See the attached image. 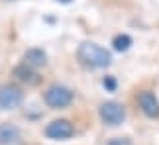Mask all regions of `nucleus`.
<instances>
[{
	"label": "nucleus",
	"mask_w": 159,
	"mask_h": 145,
	"mask_svg": "<svg viewBox=\"0 0 159 145\" xmlns=\"http://www.w3.org/2000/svg\"><path fill=\"white\" fill-rule=\"evenodd\" d=\"M77 55H79V61L90 69H104L112 63L110 51H106L98 43H93V41H84V43L79 45Z\"/></svg>",
	"instance_id": "f257e3e1"
},
{
	"label": "nucleus",
	"mask_w": 159,
	"mask_h": 145,
	"mask_svg": "<svg viewBox=\"0 0 159 145\" xmlns=\"http://www.w3.org/2000/svg\"><path fill=\"white\" fill-rule=\"evenodd\" d=\"M73 98H75L73 90L67 88V86H61V84H53L43 94L45 104L51 106V108H67L73 102Z\"/></svg>",
	"instance_id": "f03ea898"
},
{
	"label": "nucleus",
	"mask_w": 159,
	"mask_h": 145,
	"mask_svg": "<svg viewBox=\"0 0 159 145\" xmlns=\"http://www.w3.org/2000/svg\"><path fill=\"white\" fill-rule=\"evenodd\" d=\"M98 112H100L102 122L106 125H120L126 120V108L122 106L120 102H114V100L104 102Z\"/></svg>",
	"instance_id": "7ed1b4c3"
},
{
	"label": "nucleus",
	"mask_w": 159,
	"mask_h": 145,
	"mask_svg": "<svg viewBox=\"0 0 159 145\" xmlns=\"http://www.w3.org/2000/svg\"><path fill=\"white\" fill-rule=\"evenodd\" d=\"M24 92L14 84H4L0 86V110H14L22 104Z\"/></svg>",
	"instance_id": "20e7f679"
},
{
	"label": "nucleus",
	"mask_w": 159,
	"mask_h": 145,
	"mask_svg": "<svg viewBox=\"0 0 159 145\" xmlns=\"http://www.w3.org/2000/svg\"><path fill=\"white\" fill-rule=\"evenodd\" d=\"M73 134H75V128H73V124L69 120H53L45 128V135L49 137V139L63 141V139H69Z\"/></svg>",
	"instance_id": "39448f33"
},
{
	"label": "nucleus",
	"mask_w": 159,
	"mask_h": 145,
	"mask_svg": "<svg viewBox=\"0 0 159 145\" xmlns=\"http://www.w3.org/2000/svg\"><path fill=\"white\" fill-rule=\"evenodd\" d=\"M138 104L148 118H159V100L153 92L142 90V92L138 94Z\"/></svg>",
	"instance_id": "423d86ee"
},
{
	"label": "nucleus",
	"mask_w": 159,
	"mask_h": 145,
	"mask_svg": "<svg viewBox=\"0 0 159 145\" xmlns=\"http://www.w3.org/2000/svg\"><path fill=\"white\" fill-rule=\"evenodd\" d=\"M45 63H47V53L43 49H39V47H32V49L24 53V65H28L32 69H39Z\"/></svg>",
	"instance_id": "0eeeda50"
},
{
	"label": "nucleus",
	"mask_w": 159,
	"mask_h": 145,
	"mask_svg": "<svg viewBox=\"0 0 159 145\" xmlns=\"http://www.w3.org/2000/svg\"><path fill=\"white\" fill-rule=\"evenodd\" d=\"M20 139V130L18 125L6 122V124H0V145H12Z\"/></svg>",
	"instance_id": "6e6552de"
},
{
	"label": "nucleus",
	"mask_w": 159,
	"mask_h": 145,
	"mask_svg": "<svg viewBox=\"0 0 159 145\" xmlns=\"http://www.w3.org/2000/svg\"><path fill=\"white\" fill-rule=\"evenodd\" d=\"M14 77L18 78V81H22V82H38V75L34 72V69L32 67H28V65H20V67H16L14 69Z\"/></svg>",
	"instance_id": "1a4fd4ad"
},
{
	"label": "nucleus",
	"mask_w": 159,
	"mask_h": 145,
	"mask_svg": "<svg viewBox=\"0 0 159 145\" xmlns=\"http://www.w3.org/2000/svg\"><path fill=\"white\" fill-rule=\"evenodd\" d=\"M112 45H114L116 51H128L130 45H132V37L126 35V33H120V35H116V37L112 39Z\"/></svg>",
	"instance_id": "9d476101"
},
{
	"label": "nucleus",
	"mask_w": 159,
	"mask_h": 145,
	"mask_svg": "<svg viewBox=\"0 0 159 145\" xmlns=\"http://www.w3.org/2000/svg\"><path fill=\"white\" fill-rule=\"evenodd\" d=\"M102 84H104V88L108 90V92H114V90H116V78L112 75H108V77L102 78Z\"/></svg>",
	"instance_id": "9b49d317"
},
{
	"label": "nucleus",
	"mask_w": 159,
	"mask_h": 145,
	"mask_svg": "<svg viewBox=\"0 0 159 145\" xmlns=\"http://www.w3.org/2000/svg\"><path fill=\"white\" fill-rule=\"evenodd\" d=\"M106 145H134V143L128 139V137H112Z\"/></svg>",
	"instance_id": "f8f14e48"
},
{
	"label": "nucleus",
	"mask_w": 159,
	"mask_h": 145,
	"mask_svg": "<svg viewBox=\"0 0 159 145\" xmlns=\"http://www.w3.org/2000/svg\"><path fill=\"white\" fill-rule=\"evenodd\" d=\"M61 2H71V0H61Z\"/></svg>",
	"instance_id": "ddd939ff"
}]
</instances>
